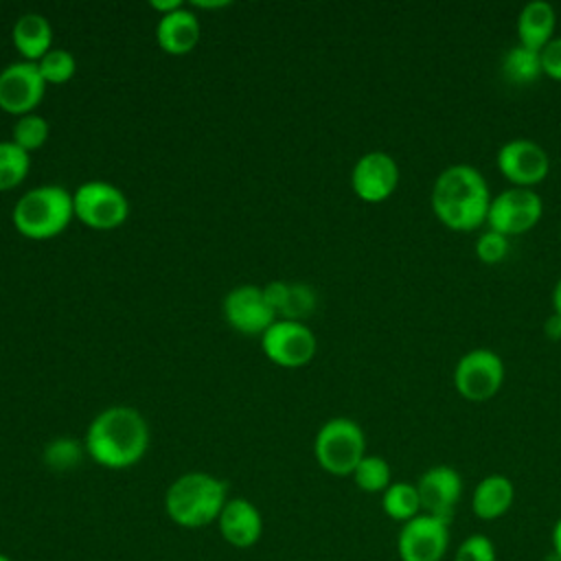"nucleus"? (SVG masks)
<instances>
[{"mask_svg":"<svg viewBox=\"0 0 561 561\" xmlns=\"http://www.w3.org/2000/svg\"><path fill=\"white\" fill-rule=\"evenodd\" d=\"M491 197L493 195L482 171L473 164L456 162L434 178L430 206L445 228L454 232H471L486 224Z\"/></svg>","mask_w":561,"mask_h":561,"instance_id":"obj_1","label":"nucleus"},{"mask_svg":"<svg viewBox=\"0 0 561 561\" xmlns=\"http://www.w3.org/2000/svg\"><path fill=\"white\" fill-rule=\"evenodd\" d=\"M83 447L105 469H129L149 449V423L131 405H110L90 421Z\"/></svg>","mask_w":561,"mask_h":561,"instance_id":"obj_2","label":"nucleus"},{"mask_svg":"<svg viewBox=\"0 0 561 561\" xmlns=\"http://www.w3.org/2000/svg\"><path fill=\"white\" fill-rule=\"evenodd\" d=\"M228 502V484L206 471L175 478L164 493L167 517L182 528H202L217 522Z\"/></svg>","mask_w":561,"mask_h":561,"instance_id":"obj_3","label":"nucleus"},{"mask_svg":"<svg viewBox=\"0 0 561 561\" xmlns=\"http://www.w3.org/2000/svg\"><path fill=\"white\" fill-rule=\"evenodd\" d=\"M75 219L72 193L59 184H42L28 188L13 206V228L33 241L61 234Z\"/></svg>","mask_w":561,"mask_h":561,"instance_id":"obj_4","label":"nucleus"},{"mask_svg":"<svg viewBox=\"0 0 561 561\" xmlns=\"http://www.w3.org/2000/svg\"><path fill=\"white\" fill-rule=\"evenodd\" d=\"M313 456L322 471L337 478L351 476L366 456V434L357 421L333 416L316 432Z\"/></svg>","mask_w":561,"mask_h":561,"instance_id":"obj_5","label":"nucleus"},{"mask_svg":"<svg viewBox=\"0 0 561 561\" xmlns=\"http://www.w3.org/2000/svg\"><path fill=\"white\" fill-rule=\"evenodd\" d=\"M504 359L500 353L486 346L469 348L462 353L451 373L456 392L473 403H482L495 397L504 383Z\"/></svg>","mask_w":561,"mask_h":561,"instance_id":"obj_6","label":"nucleus"},{"mask_svg":"<svg viewBox=\"0 0 561 561\" xmlns=\"http://www.w3.org/2000/svg\"><path fill=\"white\" fill-rule=\"evenodd\" d=\"M75 217L92 230H114L127 221L129 199L127 195L103 180H90L77 186L72 193Z\"/></svg>","mask_w":561,"mask_h":561,"instance_id":"obj_7","label":"nucleus"},{"mask_svg":"<svg viewBox=\"0 0 561 561\" xmlns=\"http://www.w3.org/2000/svg\"><path fill=\"white\" fill-rule=\"evenodd\" d=\"M543 215V199L535 188L506 186L491 197L486 228L504 237H517L533 230Z\"/></svg>","mask_w":561,"mask_h":561,"instance_id":"obj_8","label":"nucleus"},{"mask_svg":"<svg viewBox=\"0 0 561 561\" xmlns=\"http://www.w3.org/2000/svg\"><path fill=\"white\" fill-rule=\"evenodd\" d=\"M495 167L511 186L533 188L535 184L543 182L550 173V156L533 138H511L500 145L495 153Z\"/></svg>","mask_w":561,"mask_h":561,"instance_id":"obj_9","label":"nucleus"},{"mask_svg":"<svg viewBox=\"0 0 561 561\" xmlns=\"http://www.w3.org/2000/svg\"><path fill=\"white\" fill-rule=\"evenodd\" d=\"M261 348L265 357L280 368H300L313 359L318 340L305 322L276 320L261 335Z\"/></svg>","mask_w":561,"mask_h":561,"instance_id":"obj_10","label":"nucleus"},{"mask_svg":"<svg viewBox=\"0 0 561 561\" xmlns=\"http://www.w3.org/2000/svg\"><path fill=\"white\" fill-rule=\"evenodd\" d=\"M449 550V522L427 513L401 524L397 554L401 561H443Z\"/></svg>","mask_w":561,"mask_h":561,"instance_id":"obj_11","label":"nucleus"},{"mask_svg":"<svg viewBox=\"0 0 561 561\" xmlns=\"http://www.w3.org/2000/svg\"><path fill=\"white\" fill-rule=\"evenodd\" d=\"M399 164L381 149L362 153L351 169V188L366 204L386 202L399 186Z\"/></svg>","mask_w":561,"mask_h":561,"instance_id":"obj_12","label":"nucleus"},{"mask_svg":"<svg viewBox=\"0 0 561 561\" xmlns=\"http://www.w3.org/2000/svg\"><path fill=\"white\" fill-rule=\"evenodd\" d=\"M224 318L230 329L241 335H263L278 318L263 296L259 285H237L232 287L221 302Z\"/></svg>","mask_w":561,"mask_h":561,"instance_id":"obj_13","label":"nucleus"},{"mask_svg":"<svg viewBox=\"0 0 561 561\" xmlns=\"http://www.w3.org/2000/svg\"><path fill=\"white\" fill-rule=\"evenodd\" d=\"M46 83L37 64L13 61L0 70V110L13 116L33 114L42 103Z\"/></svg>","mask_w":561,"mask_h":561,"instance_id":"obj_14","label":"nucleus"},{"mask_svg":"<svg viewBox=\"0 0 561 561\" xmlns=\"http://www.w3.org/2000/svg\"><path fill=\"white\" fill-rule=\"evenodd\" d=\"M414 484L421 497V511L451 524L456 506L462 497L460 473L449 465H432Z\"/></svg>","mask_w":561,"mask_h":561,"instance_id":"obj_15","label":"nucleus"},{"mask_svg":"<svg viewBox=\"0 0 561 561\" xmlns=\"http://www.w3.org/2000/svg\"><path fill=\"white\" fill-rule=\"evenodd\" d=\"M219 535L234 548H252L263 535L261 511L245 497H228L217 517Z\"/></svg>","mask_w":561,"mask_h":561,"instance_id":"obj_16","label":"nucleus"},{"mask_svg":"<svg viewBox=\"0 0 561 561\" xmlns=\"http://www.w3.org/2000/svg\"><path fill=\"white\" fill-rule=\"evenodd\" d=\"M202 37V24L199 18L182 7L169 15H160L156 24V42L162 53L167 55H188Z\"/></svg>","mask_w":561,"mask_h":561,"instance_id":"obj_17","label":"nucleus"},{"mask_svg":"<svg viewBox=\"0 0 561 561\" xmlns=\"http://www.w3.org/2000/svg\"><path fill=\"white\" fill-rule=\"evenodd\" d=\"M517 44L541 50L557 33V11L548 0H530L526 2L515 22Z\"/></svg>","mask_w":561,"mask_h":561,"instance_id":"obj_18","label":"nucleus"},{"mask_svg":"<svg viewBox=\"0 0 561 561\" xmlns=\"http://www.w3.org/2000/svg\"><path fill=\"white\" fill-rule=\"evenodd\" d=\"M515 502V486L504 473L484 476L471 495V511L482 522L500 519L511 511Z\"/></svg>","mask_w":561,"mask_h":561,"instance_id":"obj_19","label":"nucleus"},{"mask_svg":"<svg viewBox=\"0 0 561 561\" xmlns=\"http://www.w3.org/2000/svg\"><path fill=\"white\" fill-rule=\"evenodd\" d=\"M11 39L22 61L37 64L53 48V28L42 13H24L15 20Z\"/></svg>","mask_w":561,"mask_h":561,"instance_id":"obj_20","label":"nucleus"},{"mask_svg":"<svg viewBox=\"0 0 561 561\" xmlns=\"http://www.w3.org/2000/svg\"><path fill=\"white\" fill-rule=\"evenodd\" d=\"M500 70L502 77L513 83V85H528L533 81H537L543 72H541V59H539V50L526 48L522 44H515L511 48L504 50L502 59H500Z\"/></svg>","mask_w":561,"mask_h":561,"instance_id":"obj_21","label":"nucleus"},{"mask_svg":"<svg viewBox=\"0 0 561 561\" xmlns=\"http://www.w3.org/2000/svg\"><path fill=\"white\" fill-rule=\"evenodd\" d=\"M381 508L383 513L399 522L405 524L421 515V497L416 491L414 482H392L383 493H381Z\"/></svg>","mask_w":561,"mask_h":561,"instance_id":"obj_22","label":"nucleus"},{"mask_svg":"<svg viewBox=\"0 0 561 561\" xmlns=\"http://www.w3.org/2000/svg\"><path fill=\"white\" fill-rule=\"evenodd\" d=\"M351 478L355 486L364 493H383L392 484L390 465L377 454H366L351 473Z\"/></svg>","mask_w":561,"mask_h":561,"instance_id":"obj_23","label":"nucleus"},{"mask_svg":"<svg viewBox=\"0 0 561 561\" xmlns=\"http://www.w3.org/2000/svg\"><path fill=\"white\" fill-rule=\"evenodd\" d=\"M31 169V158L11 140H0V193L20 186Z\"/></svg>","mask_w":561,"mask_h":561,"instance_id":"obj_24","label":"nucleus"},{"mask_svg":"<svg viewBox=\"0 0 561 561\" xmlns=\"http://www.w3.org/2000/svg\"><path fill=\"white\" fill-rule=\"evenodd\" d=\"M48 121L39 114H24V116H18L15 123H13V129H11V142H15L20 149H24L26 153L31 151H37L46 145L48 140Z\"/></svg>","mask_w":561,"mask_h":561,"instance_id":"obj_25","label":"nucleus"},{"mask_svg":"<svg viewBox=\"0 0 561 561\" xmlns=\"http://www.w3.org/2000/svg\"><path fill=\"white\" fill-rule=\"evenodd\" d=\"M318 305V294L311 285L307 283H289L285 302L278 311V320H294V322H305Z\"/></svg>","mask_w":561,"mask_h":561,"instance_id":"obj_26","label":"nucleus"},{"mask_svg":"<svg viewBox=\"0 0 561 561\" xmlns=\"http://www.w3.org/2000/svg\"><path fill=\"white\" fill-rule=\"evenodd\" d=\"M37 70L46 85H61L68 83L77 72V59L66 48H50L39 61Z\"/></svg>","mask_w":561,"mask_h":561,"instance_id":"obj_27","label":"nucleus"},{"mask_svg":"<svg viewBox=\"0 0 561 561\" xmlns=\"http://www.w3.org/2000/svg\"><path fill=\"white\" fill-rule=\"evenodd\" d=\"M83 451H85V447L79 445V440H75L70 436H59V438H53L44 447L42 458H44L46 467L53 471H70L81 462Z\"/></svg>","mask_w":561,"mask_h":561,"instance_id":"obj_28","label":"nucleus"},{"mask_svg":"<svg viewBox=\"0 0 561 561\" xmlns=\"http://www.w3.org/2000/svg\"><path fill=\"white\" fill-rule=\"evenodd\" d=\"M508 248H511L508 237H504L502 232H495L491 228L482 230L476 239V245H473L476 256L486 265H495V263L504 261L506 254H508Z\"/></svg>","mask_w":561,"mask_h":561,"instance_id":"obj_29","label":"nucleus"},{"mask_svg":"<svg viewBox=\"0 0 561 561\" xmlns=\"http://www.w3.org/2000/svg\"><path fill=\"white\" fill-rule=\"evenodd\" d=\"M454 561H497L495 543L482 533L467 535L458 543V548L454 552Z\"/></svg>","mask_w":561,"mask_h":561,"instance_id":"obj_30","label":"nucleus"},{"mask_svg":"<svg viewBox=\"0 0 561 561\" xmlns=\"http://www.w3.org/2000/svg\"><path fill=\"white\" fill-rule=\"evenodd\" d=\"M541 72L554 81H561V35H554L541 50Z\"/></svg>","mask_w":561,"mask_h":561,"instance_id":"obj_31","label":"nucleus"},{"mask_svg":"<svg viewBox=\"0 0 561 561\" xmlns=\"http://www.w3.org/2000/svg\"><path fill=\"white\" fill-rule=\"evenodd\" d=\"M261 287H263V296H265L267 305L272 307V311H274L276 318H278V311H280V307H283V302H285L289 283H285V280H270V283H265V285H261Z\"/></svg>","mask_w":561,"mask_h":561,"instance_id":"obj_32","label":"nucleus"},{"mask_svg":"<svg viewBox=\"0 0 561 561\" xmlns=\"http://www.w3.org/2000/svg\"><path fill=\"white\" fill-rule=\"evenodd\" d=\"M543 333L554 340V342H561V316L559 313H550L546 320H543Z\"/></svg>","mask_w":561,"mask_h":561,"instance_id":"obj_33","label":"nucleus"},{"mask_svg":"<svg viewBox=\"0 0 561 561\" xmlns=\"http://www.w3.org/2000/svg\"><path fill=\"white\" fill-rule=\"evenodd\" d=\"M149 7H151L153 11H158L160 15H169V13L178 11V9H182L184 4H182L180 0H151Z\"/></svg>","mask_w":561,"mask_h":561,"instance_id":"obj_34","label":"nucleus"},{"mask_svg":"<svg viewBox=\"0 0 561 561\" xmlns=\"http://www.w3.org/2000/svg\"><path fill=\"white\" fill-rule=\"evenodd\" d=\"M550 541H552V557H554L557 561H561V515H559L557 522L552 524Z\"/></svg>","mask_w":561,"mask_h":561,"instance_id":"obj_35","label":"nucleus"},{"mask_svg":"<svg viewBox=\"0 0 561 561\" xmlns=\"http://www.w3.org/2000/svg\"><path fill=\"white\" fill-rule=\"evenodd\" d=\"M552 311L561 316V276L557 278V283L552 287Z\"/></svg>","mask_w":561,"mask_h":561,"instance_id":"obj_36","label":"nucleus"},{"mask_svg":"<svg viewBox=\"0 0 561 561\" xmlns=\"http://www.w3.org/2000/svg\"><path fill=\"white\" fill-rule=\"evenodd\" d=\"M195 7H199V9H221V7H228V2L226 0H215V2H206V0H197V2H193Z\"/></svg>","mask_w":561,"mask_h":561,"instance_id":"obj_37","label":"nucleus"},{"mask_svg":"<svg viewBox=\"0 0 561 561\" xmlns=\"http://www.w3.org/2000/svg\"><path fill=\"white\" fill-rule=\"evenodd\" d=\"M0 561H13V559H11V557H7L4 552H0Z\"/></svg>","mask_w":561,"mask_h":561,"instance_id":"obj_38","label":"nucleus"},{"mask_svg":"<svg viewBox=\"0 0 561 561\" xmlns=\"http://www.w3.org/2000/svg\"><path fill=\"white\" fill-rule=\"evenodd\" d=\"M559 239H561V224H559Z\"/></svg>","mask_w":561,"mask_h":561,"instance_id":"obj_39","label":"nucleus"}]
</instances>
